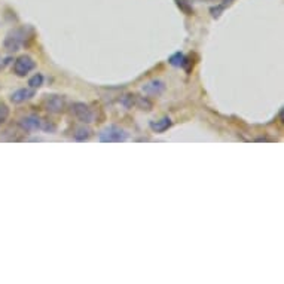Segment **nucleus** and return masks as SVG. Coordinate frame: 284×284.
Returning <instances> with one entry per match:
<instances>
[{
	"label": "nucleus",
	"instance_id": "obj_5",
	"mask_svg": "<svg viewBox=\"0 0 284 284\" xmlns=\"http://www.w3.org/2000/svg\"><path fill=\"white\" fill-rule=\"evenodd\" d=\"M44 106L49 113H61L66 107V101L61 95H48Z\"/></svg>",
	"mask_w": 284,
	"mask_h": 284
},
{
	"label": "nucleus",
	"instance_id": "obj_9",
	"mask_svg": "<svg viewBox=\"0 0 284 284\" xmlns=\"http://www.w3.org/2000/svg\"><path fill=\"white\" fill-rule=\"evenodd\" d=\"M173 125V122H171V119L170 118H161V119H158V121H152L150 122V128H152V131H155V133H164V131H167L170 127Z\"/></svg>",
	"mask_w": 284,
	"mask_h": 284
},
{
	"label": "nucleus",
	"instance_id": "obj_12",
	"mask_svg": "<svg viewBox=\"0 0 284 284\" xmlns=\"http://www.w3.org/2000/svg\"><path fill=\"white\" fill-rule=\"evenodd\" d=\"M176 3H177V6H179L186 15H193V8L190 6L189 2H186V0H176Z\"/></svg>",
	"mask_w": 284,
	"mask_h": 284
},
{
	"label": "nucleus",
	"instance_id": "obj_6",
	"mask_svg": "<svg viewBox=\"0 0 284 284\" xmlns=\"http://www.w3.org/2000/svg\"><path fill=\"white\" fill-rule=\"evenodd\" d=\"M20 127L24 131H35L42 128V121L38 116H24L23 119H20Z\"/></svg>",
	"mask_w": 284,
	"mask_h": 284
},
{
	"label": "nucleus",
	"instance_id": "obj_1",
	"mask_svg": "<svg viewBox=\"0 0 284 284\" xmlns=\"http://www.w3.org/2000/svg\"><path fill=\"white\" fill-rule=\"evenodd\" d=\"M26 38H27V29H14L6 35L5 39V49L9 52H15L18 51L21 45L26 44Z\"/></svg>",
	"mask_w": 284,
	"mask_h": 284
},
{
	"label": "nucleus",
	"instance_id": "obj_14",
	"mask_svg": "<svg viewBox=\"0 0 284 284\" xmlns=\"http://www.w3.org/2000/svg\"><path fill=\"white\" fill-rule=\"evenodd\" d=\"M9 118V109L5 103H0V125H3Z\"/></svg>",
	"mask_w": 284,
	"mask_h": 284
},
{
	"label": "nucleus",
	"instance_id": "obj_16",
	"mask_svg": "<svg viewBox=\"0 0 284 284\" xmlns=\"http://www.w3.org/2000/svg\"><path fill=\"white\" fill-rule=\"evenodd\" d=\"M139 106L143 107V110H144V107H147V110H150V107H152V104L147 100H144V98H139Z\"/></svg>",
	"mask_w": 284,
	"mask_h": 284
},
{
	"label": "nucleus",
	"instance_id": "obj_2",
	"mask_svg": "<svg viewBox=\"0 0 284 284\" xmlns=\"http://www.w3.org/2000/svg\"><path fill=\"white\" fill-rule=\"evenodd\" d=\"M128 139V133L118 125H109L100 133V142L103 143H122Z\"/></svg>",
	"mask_w": 284,
	"mask_h": 284
},
{
	"label": "nucleus",
	"instance_id": "obj_4",
	"mask_svg": "<svg viewBox=\"0 0 284 284\" xmlns=\"http://www.w3.org/2000/svg\"><path fill=\"white\" fill-rule=\"evenodd\" d=\"M72 115L84 124H90L94 121V113L85 103H75L72 106Z\"/></svg>",
	"mask_w": 284,
	"mask_h": 284
},
{
	"label": "nucleus",
	"instance_id": "obj_15",
	"mask_svg": "<svg viewBox=\"0 0 284 284\" xmlns=\"http://www.w3.org/2000/svg\"><path fill=\"white\" fill-rule=\"evenodd\" d=\"M134 97H136V95H125V98L122 100L124 106H125V107H131V106L134 104Z\"/></svg>",
	"mask_w": 284,
	"mask_h": 284
},
{
	"label": "nucleus",
	"instance_id": "obj_7",
	"mask_svg": "<svg viewBox=\"0 0 284 284\" xmlns=\"http://www.w3.org/2000/svg\"><path fill=\"white\" fill-rule=\"evenodd\" d=\"M36 94L35 88H21V90H17L14 94L11 95V101L15 103V104H21L30 98H33Z\"/></svg>",
	"mask_w": 284,
	"mask_h": 284
},
{
	"label": "nucleus",
	"instance_id": "obj_10",
	"mask_svg": "<svg viewBox=\"0 0 284 284\" xmlns=\"http://www.w3.org/2000/svg\"><path fill=\"white\" fill-rule=\"evenodd\" d=\"M93 136V130L91 128H88V127H78L76 130H75V134H73V137H75V140H78V142H85V140H88L90 137Z\"/></svg>",
	"mask_w": 284,
	"mask_h": 284
},
{
	"label": "nucleus",
	"instance_id": "obj_11",
	"mask_svg": "<svg viewBox=\"0 0 284 284\" xmlns=\"http://www.w3.org/2000/svg\"><path fill=\"white\" fill-rule=\"evenodd\" d=\"M183 60H185V55H183L182 52H176V54H173V55L168 58V63H170L171 66H174V67H182Z\"/></svg>",
	"mask_w": 284,
	"mask_h": 284
},
{
	"label": "nucleus",
	"instance_id": "obj_13",
	"mask_svg": "<svg viewBox=\"0 0 284 284\" xmlns=\"http://www.w3.org/2000/svg\"><path fill=\"white\" fill-rule=\"evenodd\" d=\"M42 84H44V76H42L41 73H36V75L29 81L30 88H39V87H42Z\"/></svg>",
	"mask_w": 284,
	"mask_h": 284
},
{
	"label": "nucleus",
	"instance_id": "obj_8",
	"mask_svg": "<svg viewBox=\"0 0 284 284\" xmlns=\"http://www.w3.org/2000/svg\"><path fill=\"white\" fill-rule=\"evenodd\" d=\"M164 90H165V85L161 81H152V82H149L143 87V91L147 95H152V97L161 95L164 93Z\"/></svg>",
	"mask_w": 284,
	"mask_h": 284
},
{
	"label": "nucleus",
	"instance_id": "obj_17",
	"mask_svg": "<svg viewBox=\"0 0 284 284\" xmlns=\"http://www.w3.org/2000/svg\"><path fill=\"white\" fill-rule=\"evenodd\" d=\"M198 2H204V0H198Z\"/></svg>",
	"mask_w": 284,
	"mask_h": 284
},
{
	"label": "nucleus",
	"instance_id": "obj_3",
	"mask_svg": "<svg viewBox=\"0 0 284 284\" xmlns=\"http://www.w3.org/2000/svg\"><path fill=\"white\" fill-rule=\"evenodd\" d=\"M36 67V63L32 57L29 55H21L15 60L14 63V73L20 78H24L27 76L33 69Z\"/></svg>",
	"mask_w": 284,
	"mask_h": 284
}]
</instances>
